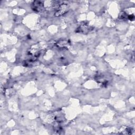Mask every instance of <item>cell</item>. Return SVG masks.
Here are the masks:
<instances>
[{
    "mask_svg": "<svg viewBox=\"0 0 135 135\" xmlns=\"http://www.w3.org/2000/svg\"><path fill=\"white\" fill-rule=\"evenodd\" d=\"M43 3L40 1H35L33 2L32 5L33 7H32L33 9L35 11L40 12L42 11L43 8Z\"/></svg>",
    "mask_w": 135,
    "mask_h": 135,
    "instance_id": "obj_1",
    "label": "cell"
},
{
    "mask_svg": "<svg viewBox=\"0 0 135 135\" xmlns=\"http://www.w3.org/2000/svg\"><path fill=\"white\" fill-rule=\"evenodd\" d=\"M68 7L67 4H61L59 7L57 12H56V15L59 16V15H62V14L64 13L66 11Z\"/></svg>",
    "mask_w": 135,
    "mask_h": 135,
    "instance_id": "obj_2",
    "label": "cell"
}]
</instances>
